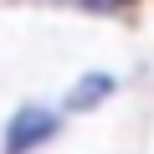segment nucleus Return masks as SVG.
Returning a JSON list of instances; mask_svg holds the SVG:
<instances>
[{
    "mask_svg": "<svg viewBox=\"0 0 154 154\" xmlns=\"http://www.w3.org/2000/svg\"><path fill=\"white\" fill-rule=\"evenodd\" d=\"M57 134V118L46 113V108H21L16 118H11V128H5V154H31L36 144H46Z\"/></svg>",
    "mask_w": 154,
    "mask_h": 154,
    "instance_id": "f257e3e1",
    "label": "nucleus"
},
{
    "mask_svg": "<svg viewBox=\"0 0 154 154\" xmlns=\"http://www.w3.org/2000/svg\"><path fill=\"white\" fill-rule=\"evenodd\" d=\"M108 93H113V77H108V72H88L82 82L72 88V98H67V108H72V113H82V108H98V103H103Z\"/></svg>",
    "mask_w": 154,
    "mask_h": 154,
    "instance_id": "f03ea898",
    "label": "nucleus"
}]
</instances>
